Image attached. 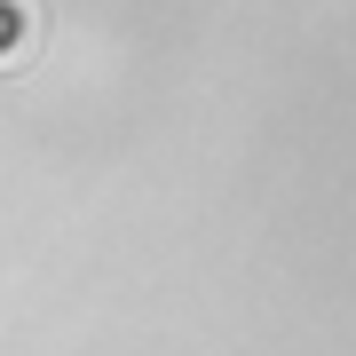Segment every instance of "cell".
Listing matches in <instances>:
<instances>
[{
	"instance_id": "cell-1",
	"label": "cell",
	"mask_w": 356,
	"mask_h": 356,
	"mask_svg": "<svg viewBox=\"0 0 356 356\" xmlns=\"http://www.w3.org/2000/svg\"><path fill=\"white\" fill-rule=\"evenodd\" d=\"M32 40V0H0V64Z\"/></svg>"
}]
</instances>
